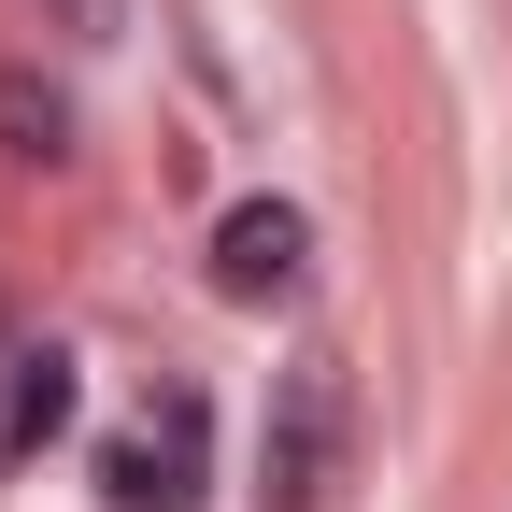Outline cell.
Instances as JSON below:
<instances>
[{
	"label": "cell",
	"mask_w": 512,
	"mask_h": 512,
	"mask_svg": "<svg viewBox=\"0 0 512 512\" xmlns=\"http://www.w3.org/2000/svg\"><path fill=\"white\" fill-rule=\"evenodd\" d=\"M356 470V370L342 356H285L271 427H256V512H328Z\"/></svg>",
	"instance_id": "6da1fadb"
},
{
	"label": "cell",
	"mask_w": 512,
	"mask_h": 512,
	"mask_svg": "<svg viewBox=\"0 0 512 512\" xmlns=\"http://www.w3.org/2000/svg\"><path fill=\"white\" fill-rule=\"evenodd\" d=\"M200 441H214L200 399H157V413L100 456V498H114V512H185V498H200Z\"/></svg>",
	"instance_id": "7a4b0ae2"
},
{
	"label": "cell",
	"mask_w": 512,
	"mask_h": 512,
	"mask_svg": "<svg viewBox=\"0 0 512 512\" xmlns=\"http://www.w3.org/2000/svg\"><path fill=\"white\" fill-rule=\"evenodd\" d=\"M299 271H313L299 200H228V214H214V285H228V299H299Z\"/></svg>",
	"instance_id": "3957f363"
},
{
	"label": "cell",
	"mask_w": 512,
	"mask_h": 512,
	"mask_svg": "<svg viewBox=\"0 0 512 512\" xmlns=\"http://www.w3.org/2000/svg\"><path fill=\"white\" fill-rule=\"evenodd\" d=\"M0 157H15V171H57V157H72V86H43L29 57H0Z\"/></svg>",
	"instance_id": "277c9868"
},
{
	"label": "cell",
	"mask_w": 512,
	"mask_h": 512,
	"mask_svg": "<svg viewBox=\"0 0 512 512\" xmlns=\"http://www.w3.org/2000/svg\"><path fill=\"white\" fill-rule=\"evenodd\" d=\"M57 427H72V356H0V441H15V456H29V441H57Z\"/></svg>",
	"instance_id": "5b68a950"
},
{
	"label": "cell",
	"mask_w": 512,
	"mask_h": 512,
	"mask_svg": "<svg viewBox=\"0 0 512 512\" xmlns=\"http://www.w3.org/2000/svg\"><path fill=\"white\" fill-rule=\"evenodd\" d=\"M43 29H72V43H128V0H43Z\"/></svg>",
	"instance_id": "8992f818"
}]
</instances>
